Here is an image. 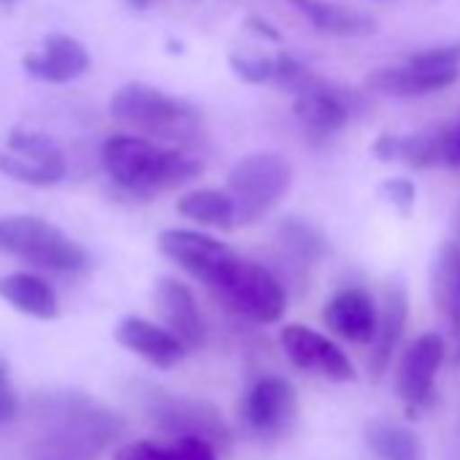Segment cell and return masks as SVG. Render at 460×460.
I'll return each mask as SVG.
<instances>
[{
	"label": "cell",
	"mask_w": 460,
	"mask_h": 460,
	"mask_svg": "<svg viewBox=\"0 0 460 460\" xmlns=\"http://www.w3.org/2000/svg\"><path fill=\"white\" fill-rule=\"evenodd\" d=\"M109 111L117 122L157 138L187 144L200 136V114L190 103L149 84L133 82L119 87L109 103Z\"/></svg>",
	"instance_id": "3957f363"
},
{
	"label": "cell",
	"mask_w": 460,
	"mask_h": 460,
	"mask_svg": "<svg viewBox=\"0 0 460 460\" xmlns=\"http://www.w3.org/2000/svg\"><path fill=\"white\" fill-rule=\"evenodd\" d=\"M219 296L234 312L263 325L279 323L285 314V304H288V296L279 279L269 269L250 263V261H242L239 271L225 285V290H219Z\"/></svg>",
	"instance_id": "ba28073f"
},
{
	"label": "cell",
	"mask_w": 460,
	"mask_h": 460,
	"mask_svg": "<svg viewBox=\"0 0 460 460\" xmlns=\"http://www.w3.org/2000/svg\"><path fill=\"white\" fill-rule=\"evenodd\" d=\"M366 444L382 460H425L422 441L401 422L374 420L366 428Z\"/></svg>",
	"instance_id": "7402d4cb"
},
{
	"label": "cell",
	"mask_w": 460,
	"mask_h": 460,
	"mask_svg": "<svg viewBox=\"0 0 460 460\" xmlns=\"http://www.w3.org/2000/svg\"><path fill=\"white\" fill-rule=\"evenodd\" d=\"M455 360H457V363H460V349H457V358H455Z\"/></svg>",
	"instance_id": "8d00e7d4"
},
{
	"label": "cell",
	"mask_w": 460,
	"mask_h": 460,
	"mask_svg": "<svg viewBox=\"0 0 460 460\" xmlns=\"http://www.w3.org/2000/svg\"><path fill=\"white\" fill-rule=\"evenodd\" d=\"M293 184V165L277 152H255L227 173V190L236 203V219L250 225L261 219Z\"/></svg>",
	"instance_id": "5b68a950"
},
{
	"label": "cell",
	"mask_w": 460,
	"mask_h": 460,
	"mask_svg": "<svg viewBox=\"0 0 460 460\" xmlns=\"http://www.w3.org/2000/svg\"><path fill=\"white\" fill-rule=\"evenodd\" d=\"M441 360H444V341L436 333L420 336L406 349V355L398 366L395 387L411 411H417L433 401V385H436V374L441 368Z\"/></svg>",
	"instance_id": "8fae6325"
},
{
	"label": "cell",
	"mask_w": 460,
	"mask_h": 460,
	"mask_svg": "<svg viewBox=\"0 0 460 460\" xmlns=\"http://www.w3.org/2000/svg\"><path fill=\"white\" fill-rule=\"evenodd\" d=\"M298 414L296 387L282 376H263L252 385L244 401V417L261 436H282Z\"/></svg>",
	"instance_id": "30bf717a"
},
{
	"label": "cell",
	"mask_w": 460,
	"mask_h": 460,
	"mask_svg": "<svg viewBox=\"0 0 460 460\" xmlns=\"http://www.w3.org/2000/svg\"><path fill=\"white\" fill-rule=\"evenodd\" d=\"M285 355L293 360V366L304 371H314L331 382H352L355 366L344 355L339 344L325 339L323 333L306 328V325H285L279 333Z\"/></svg>",
	"instance_id": "9c48e42d"
},
{
	"label": "cell",
	"mask_w": 460,
	"mask_h": 460,
	"mask_svg": "<svg viewBox=\"0 0 460 460\" xmlns=\"http://www.w3.org/2000/svg\"><path fill=\"white\" fill-rule=\"evenodd\" d=\"M6 149L20 155V157H28L60 176H66L68 171V163H66V155L63 149L58 146L55 138H49L47 133H31V130H12L9 138H6Z\"/></svg>",
	"instance_id": "484cf974"
},
{
	"label": "cell",
	"mask_w": 460,
	"mask_h": 460,
	"mask_svg": "<svg viewBox=\"0 0 460 460\" xmlns=\"http://www.w3.org/2000/svg\"><path fill=\"white\" fill-rule=\"evenodd\" d=\"M406 63L425 68V71H436V74H452L460 71V41L444 44V47H433V49H422L417 55H411Z\"/></svg>",
	"instance_id": "f1b7e54d"
},
{
	"label": "cell",
	"mask_w": 460,
	"mask_h": 460,
	"mask_svg": "<svg viewBox=\"0 0 460 460\" xmlns=\"http://www.w3.org/2000/svg\"><path fill=\"white\" fill-rule=\"evenodd\" d=\"M444 165L460 168V119L444 125Z\"/></svg>",
	"instance_id": "d6a6232c"
},
{
	"label": "cell",
	"mask_w": 460,
	"mask_h": 460,
	"mask_svg": "<svg viewBox=\"0 0 460 460\" xmlns=\"http://www.w3.org/2000/svg\"><path fill=\"white\" fill-rule=\"evenodd\" d=\"M406 320H409V304H406V293L401 288H390L387 298H385V309L379 314V331H376V344L371 352V376L379 379L390 363L395 349L401 347L403 331H406Z\"/></svg>",
	"instance_id": "ffe728a7"
},
{
	"label": "cell",
	"mask_w": 460,
	"mask_h": 460,
	"mask_svg": "<svg viewBox=\"0 0 460 460\" xmlns=\"http://www.w3.org/2000/svg\"><path fill=\"white\" fill-rule=\"evenodd\" d=\"M293 111L298 122L304 125V130L317 141L336 136L349 122L347 95L336 90L333 84H328L325 79H317L312 90H306L304 95H296Z\"/></svg>",
	"instance_id": "5bb4252c"
},
{
	"label": "cell",
	"mask_w": 460,
	"mask_h": 460,
	"mask_svg": "<svg viewBox=\"0 0 460 460\" xmlns=\"http://www.w3.org/2000/svg\"><path fill=\"white\" fill-rule=\"evenodd\" d=\"M323 320L336 336L355 341V344H368L371 339H376V331H379L376 306H374L371 296L360 288L339 290L325 304Z\"/></svg>",
	"instance_id": "9a60e30c"
},
{
	"label": "cell",
	"mask_w": 460,
	"mask_h": 460,
	"mask_svg": "<svg viewBox=\"0 0 460 460\" xmlns=\"http://www.w3.org/2000/svg\"><path fill=\"white\" fill-rule=\"evenodd\" d=\"M277 234H279V244L301 263V266H312L317 261L325 258L328 252V242L325 236L320 234V230L304 219H282L279 227H277Z\"/></svg>",
	"instance_id": "cb8c5ba5"
},
{
	"label": "cell",
	"mask_w": 460,
	"mask_h": 460,
	"mask_svg": "<svg viewBox=\"0 0 460 460\" xmlns=\"http://www.w3.org/2000/svg\"><path fill=\"white\" fill-rule=\"evenodd\" d=\"M128 4H130L133 9H146V6L152 4V0H128Z\"/></svg>",
	"instance_id": "e575fe53"
},
{
	"label": "cell",
	"mask_w": 460,
	"mask_h": 460,
	"mask_svg": "<svg viewBox=\"0 0 460 460\" xmlns=\"http://www.w3.org/2000/svg\"><path fill=\"white\" fill-rule=\"evenodd\" d=\"M0 298L17 312L36 320H58L60 304L49 282L36 274H6L0 277Z\"/></svg>",
	"instance_id": "ac0fdd59"
},
{
	"label": "cell",
	"mask_w": 460,
	"mask_h": 460,
	"mask_svg": "<svg viewBox=\"0 0 460 460\" xmlns=\"http://www.w3.org/2000/svg\"><path fill=\"white\" fill-rule=\"evenodd\" d=\"M179 214L198 222V225H211V227H222L227 230L236 219V203L227 192L219 190H195L187 192L179 200Z\"/></svg>",
	"instance_id": "603a6c76"
},
{
	"label": "cell",
	"mask_w": 460,
	"mask_h": 460,
	"mask_svg": "<svg viewBox=\"0 0 460 460\" xmlns=\"http://www.w3.org/2000/svg\"><path fill=\"white\" fill-rule=\"evenodd\" d=\"M47 441L66 452L90 457L122 433V420L84 393H60L44 403Z\"/></svg>",
	"instance_id": "7a4b0ae2"
},
{
	"label": "cell",
	"mask_w": 460,
	"mask_h": 460,
	"mask_svg": "<svg viewBox=\"0 0 460 460\" xmlns=\"http://www.w3.org/2000/svg\"><path fill=\"white\" fill-rule=\"evenodd\" d=\"M117 341L155 368H173L184 358V344L168 331L141 317H128L117 325Z\"/></svg>",
	"instance_id": "2e32d148"
},
{
	"label": "cell",
	"mask_w": 460,
	"mask_h": 460,
	"mask_svg": "<svg viewBox=\"0 0 460 460\" xmlns=\"http://www.w3.org/2000/svg\"><path fill=\"white\" fill-rule=\"evenodd\" d=\"M457 76H460V71L436 74V71H425V68H417L411 63H403V66H385V68L371 71L366 84H368V90H374L379 95L414 98V95L441 93V90L452 87L457 82Z\"/></svg>",
	"instance_id": "e0dca14e"
},
{
	"label": "cell",
	"mask_w": 460,
	"mask_h": 460,
	"mask_svg": "<svg viewBox=\"0 0 460 460\" xmlns=\"http://www.w3.org/2000/svg\"><path fill=\"white\" fill-rule=\"evenodd\" d=\"M290 4L320 31L328 36L339 39H363L376 31V22L366 17L363 12L339 6V4H325V0H290Z\"/></svg>",
	"instance_id": "d6986e66"
},
{
	"label": "cell",
	"mask_w": 460,
	"mask_h": 460,
	"mask_svg": "<svg viewBox=\"0 0 460 460\" xmlns=\"http://www.w3.org/2000/svg\"><path fill=\"white\" fill-rule=\"evenodd\" d=\"M17 417H20V395L12 385L9 363L0 355V425L14 422Z\"/></svg>",
	"instance_id": "4dcf8cb0"
},
{
	"label": "cell",
	"mask_w": 460,
	"mask_h": 460,
	"mask_svg": "<svg viewBox=\"0 0 460 460\" xmlns=\"http://www.w3.org/2000/svg\"><path fill=\"white\" fill-rule=\"evenodd\" d=\"M0 173L14 179V181H22V184H31V187H52V184H60L66 176L28 160V157H20L9 149H0Z\"/></svg>",
	"instance_id": "4316f807"
},
{
	"label": "cell",
	"mask_w": 460,
	"mask_h": 460,
	"mask_svg": "<svg viewBox=\"0 0 460 460\" xmlns=\"http://www.w3.org/2000/svg\"><path fill=\"white\" fill-rule=\"evenodd\" d=\"M157 247L179 269H184L190 277H195L217 293L225 290V285L234 279V274L242 266V258L227 244L206 234H195V230H163Z\"/></svg>",
	"instance_id": "8992f818"
},
{
	"label": "cell",
	"mask_w": 460,
	"mask_h": 460,
	"mask_svg": "<svg viewBox=\"0 0 460 460\" xmlns=\"http://www.w3.org/2000/svg\"><path fill=\"white\" fill-rule=\"evenodd\" d=\"M0 4H14V0H0Z\"/></svg>",
	"instance_id": "d590c367"
},
{
	"label": "cell",
	"mask_w": 460,
	"mask_h": 460,
	"mask_svg": "<svg viewBox=\"0 0 460 460\" xmlns=\"http://www.w3.org/2000/svg\"><path fill=\"white\" fill-rule=\"evenodd\" d=\"M144 409L149 420L173 438H203L208 444H227L230 430L222 422L219 411L198 398L168 395L165 390H149Z\"/></svg>",
	"instance_id": "52a82bcc"
},
{
	"label": "cell",
	"mask_w": 460,
	"mask_h": 460,
	"mask_svg": "<svg viewBox=\"0 0 460 460\" xmlns=\"http://www.w3.org/2000/svg\"><path fill=\"white\" fill-rule=\"evenodd\" d=\"M433 301L438 312L457 328L460 325V247L444 242L433 258Z\"/></svg>",
	"instance_id": "44dd1931"
},
{
	"label": "cell",
	"mask_w": 460,
	"mask_h": 460,
	"mask_svg": "<svg viewBox=\"0 0 460 460\" xmlns=\"http://www.w3.org/2000/svg\"><path fill=\"white\" fill-rule=\"evenodd\" d=\"M395 138L398 136H393V133H385V136H379L376 141H374V155L379 157V160H385V163H393L395 160Z\"/></svg>",
	"instance_id": "836d02e7"
},
{
	"label": "cell",
	"mask_w": 460,
	"mask_h": 460,
	"mask_svg": "<svg viewBox=\"0 0 460 460\" xmlns=\"http://www.w3.org/2000/svg\"><path fill=\"white\" fill-rule=\"evenodd\" d=\"M114 460H190L184 455V447L173 441L171 447H160L155 441H130L122 449H117Z\"/></svg>",
	"instance_id": "f546056e"
},
{
	"label": "cell",
	"mask_w": 460,
	"mask_h": 460,
	"mask_svg": "<svg viewBox=\"0 0 460 460\" xmlns=\"http://www.w3.org/2000/svg\"><path fill=\"white\" fill-rule=\"evenodd\" d=\"M101 157L111 181L138 195L187 184L203 171L200 160L176 149H163L138 136H111L103 144Z\"/></svg>",
	"instance_id": "6da1fadb"
},
{
	"label": "cell",
	"mask_w": 460,
	"mask_h": 460,
	"mask_svg": "<svg viewBox=\"0 0 460 460\" xmlns=\"http://www.w3.org/2000/svg\"><path fill=\"white\" fill-rule=\"evenodd\" d=\"M155 306L165 328L184 344V349H200L206 344V325L187 285L179 279H160L155 288Z\"/></svg>",
	"instance_id": "4fadbf2b"
},
{
	"label": "cell",
	"mask_w": 460,
	"mask_h": 460,
	"mask_svg": "<svg viewBox=\"0 0 460 460\" xmlns=\"http://www.w3.org/2000/svg\"><path fill=\"white\" fill-rule=\"evenodd\" d=\"M382 198L401 214H409L414 208V198H417L414 181L411 179H387V181H382Z\"/></svg>",
	"instance_id": "1f68e13d"
},
{
	"label": "cell",
	"mask_w": 460,
	"mask_h": 460,
	"mask_svg": "<svg viewBox=\"0 0 460 460\" xmlns=\"http://www.w3.org/2000/svg\"><path fill=\"white\" fill-rule=\"evenodd\" d=\"M234 74L250 84H274L277 58L269 55H230L227 58Z\"/></svg>",
	"instance_id": "83f0119b"
},
{
	"label": "cell",
	"mask_w": 460,
	"mask_h": 460,
	"mask_svg": "<svg viewBox=\"0 0 460 460\" xmlns=\"http://www.w3.org/2000/svg\"><path fill=\"white\" fill-rule=\"evenodd\" d=\"M22 68L41 82L49 84H68L87 74L90 68V52L84 44L66 33H52L44 39L41 52H28L22 58Z\"/></svg>",
	"instance_id": "7c38bea8"
},
{
	"label": "cell",
	"mask_w": 460,
	"mask_h": 460,
	"mask_svg": "<svg viewBox=\"0 0 460 460\" xmlns=\"http://www.w3.org/2000/svg\"><path fill=\"white\" fill-rule=\"evenodd\" d=\"M395 160H403L409 168H433L444 165V125L398 136L395 138Z\"/></svg>",
	"instance_id": "d4e9b609"
},
{
	"label": "cell",
	"mask_w": 460,
	"mask_h": 460,
	"mask_svg": "<svg viewBox=\"0 0 460 460\" xmlns=\"http://www.w3.org/2000/svg\"><path fill=\"white\" fill-rule=\"evenodd\" d=\"M0 250L52 271H79L87 266V252L66 230L33 214L0 219Z\"/></svg>",
	"instance_id": "277c9868"
}]
</instances>
